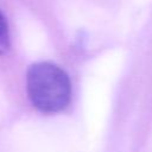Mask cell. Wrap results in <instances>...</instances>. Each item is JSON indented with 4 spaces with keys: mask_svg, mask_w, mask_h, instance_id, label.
I'll list each match as a JSON object with an SVG mask.
<instances>
[{
    "mask_svg": "<svg viewBox=\"0 0 152 152\" xmlns=\"http://www.w3.org/2000/svg\"><path fill=\"white\" fill-rule=\"evenodd\" d=\"M8 49H10L8 26L4 14L0 12V55L5 53Z\"/></svg>",
    "mask_w": 152,
    "mask_h": 152,
    "instance_id": "obj_2",
    "label": "cell"
},
{
    "mask_svg": "<svg viewBox=\"0 0 152 152\" xmlns=\"http://www.w3.org/2000/svg\"><path fill=\"white\" fill-rule=\"evenodd\" d=\"M26 89L31 103L44 113L63 110L71 99V84L66 72L49 62H39L30 66Z\"/></svg>",
    "mask_w": 152,
    "mask_h": 152,
    "instance_id": "obj_1",
    "label": "cell"
}]
</instances>
